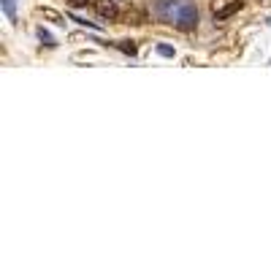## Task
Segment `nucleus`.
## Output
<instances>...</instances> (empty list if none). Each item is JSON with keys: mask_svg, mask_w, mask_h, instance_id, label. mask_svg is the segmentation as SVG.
Masks as SVG:
<instances>
[{"mask_svg": "<svg viewBox=\"0 0 271 271\" xmlns=\"http://www.w3.org/2000/svg\"><path fill=\"white\" fill-rule=\"evenodd\" d=\"M3 9L9 14V19H14V0H3Z\"/></svg>", "mask_w": 271, "mask_h": 271, "instance_id": "nucleus-7", "label": "nucleus"}, {"mask_svg": "<svg viewBox=\"0 0 271 271\" xmlns=\"http://www.w3.org/2000/svg\"><path fill=\"white\" fill-rule=\"evenodd\" d=\"M98 11H101V17H106V19L120 17V11H117V6L111 3V0H101V3H98Z\"/></svg>", "mask_w": 271, "mask_h": 271, "instance_id": "nucleus-2", "label": "nucleus"}, {"mask_svg": "<svg viewBox=\"0 0 271 271\" xmlns=\"http://www.w3.org/2000/svg\"><path fill=\"white\" fill-rule=\"evenodd\" d=\"M71 19H74L76 25H82V28H92V30H98V25L95 22H87V19H82V17H76V14H68Z\"/></svg>", "mask_w": 271, "mask_h": 271, "instance_id": "nucleus-4", "label": "nucleus"}, {"mask_svg": "<svg viewBox=\"0 0 271 271\" xmlns=\"http://www.w3.org/2000/svg\"><path fill=\"white\" fill-rule=\"evenodd\" d=\"M120 49L128 52V55H136V46H133V44H120Z\"/></svg>", "mask_w": 271, "mask_h": 271, "instance_id": "nucleus-8", "label": "nucleus"}, {"mask_svg": "<svg viewBox=\"0 0 271 271\" xmlns=\"http://www.w3.org/2000/svg\"><path fill=\"white\" fill-rule=\"evenodd\" d=\"M155 11L163 22H171L179 30H193L198 25V9L193 0H157Z\"/></svg>", "mask_w": 271, "mask_h": 271, "instance_id": "nucleus-1", "label": "nucleus"}, {"mask_svg": "<svg viewBox=\"0 0 271 271\" xmlns=\"http://www.w3.org/2000/svg\"><path fill=\"white\" fill-rule=\"evenodd\" d=\"M157 55H163V57H174V49L166 44H157Z\"/></svg>", "mask_w": 271, "mask_h": 271, "instance_id": "nucleus-5", "label": "nucleus"}, {"mask_svg": "<svg viewBox=\"0 0 271 271\" xmlns=\"http://www.w3.org/2000/svg\"><path fill=\"white\" fill-rule=\"evenodd\" d=\"M38 38H41V41H46V46H55V38H52V36H49V33H46L44 28L38 30Z\"/></svg>", "mask_w": 271, "mask_h": 271, "instance_id": "nucleus-6", "label": "nucleus"}, {"mask_svg": "<svg viewBox=\"0 0 271 271\" xmlns=\"http://www.w3.org/2000/svg\"><path fill=\"white\" fill-rule=\"evenodd\" d=\"M241 9V0H236V3H230V6H225V9H220V11H214V19L217 22H222V19H228L230 14H236V11Z\"/></svg>", "mask_w": 271, "mask_h": 271, "instance_id": "nucleus-3", "label": "nucleus"}]
</instances>
